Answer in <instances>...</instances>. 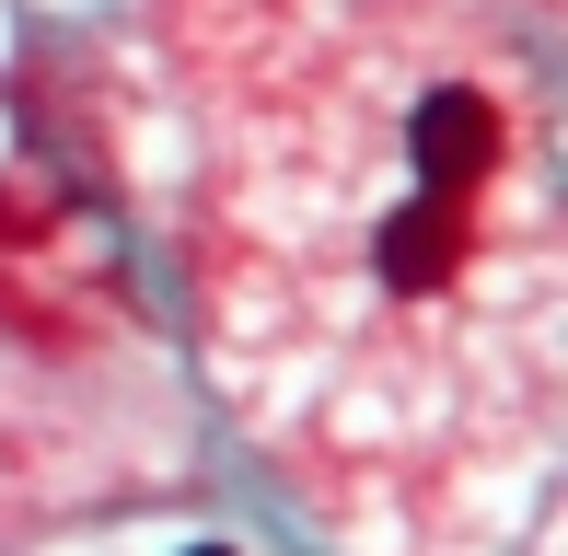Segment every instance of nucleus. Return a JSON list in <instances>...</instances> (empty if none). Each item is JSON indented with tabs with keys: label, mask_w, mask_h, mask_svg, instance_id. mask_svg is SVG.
I'll return each mask as SVG.
<instances>
[{
	"label": "nucleus",
	"mask_w": 568,
	"mask_h": 556,
	"mask_svg": "<svg viewBox=\"0 0 568 556\" xmlns=\"http://www.w3.org/2000/svg\"><path fill=\"white\" fill-rule=\"evenodd\" d=\"M406 163H418L429 197H464L487 163H499V105H487L476 82H442V93L418 105V128H406Z\"/></svg>",
	"instance_id": "1"
},
{
	"label": "nucleus",
	"mask_w": 568,
	"mask_h": 556,
	"mask_svg": "<svg viewBox=\"0 0 568 556\" xmlns=\"http://www.w3.org/2000/svg\"><path fill=\"white\" fill-rule=\"evenodd\" d=\"M186 556H232V545H186Z\"/></svg>",
	"instance_id": "3"
},
{
	"label": "nucleus",
	"mask_w": 568,
	"mask_h": 556,
	"mask_svg": "<svg viewBox=\"0 0 568 556\" xmlns=\"http://www.w3.org/2000/svg\"><path fill=\"white\" fill-rule=\"evenodd\" d=\"M464 197H429L418 186V209H395V220H383V278H395V290H429V278H442L453 256H464Z\"/></svg>",
	"instance_id": "2"
}]
</instances>
